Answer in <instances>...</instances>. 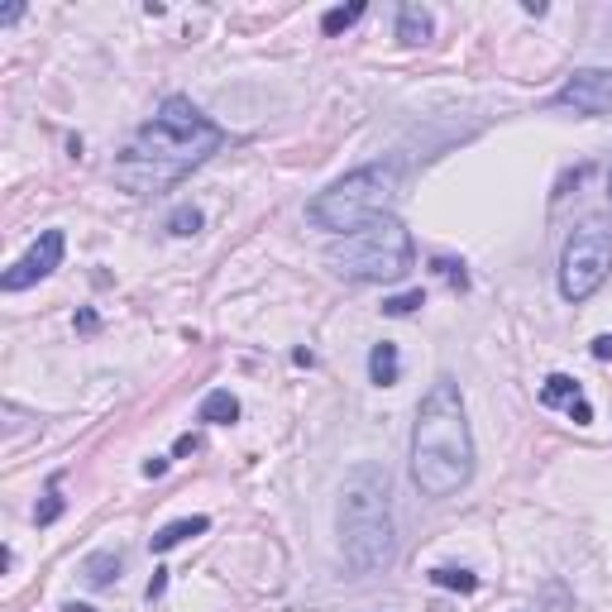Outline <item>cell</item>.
Masks as SVG:
<instances>
[{
	"instance_id": "27",
	"label": "cell",
	"mask_w": 612,
	"mask_h": 612,
	"mask_svg": "<svg viewBox=\"0 0 612 612\" xmlns=\"http://www.w3.org/2000/svg\"><path fill=\"white\" fill-rule=\"evenodd\" d=\"M608 201H612V173H608Z\"/></svg>"
},
{
	"instance_id": "2",
	"label": "cell",
	"mask_w": 612,
	"mask_h": 612,
	"mask_svg": "<svg viewBox=\"0 0 612 612\" xmlns=\"http://www.w3.org/2000/svg\"><path fill=\"white\" fill-rule=\"evenodd\" d=\"M407 469H412L416 493L431 503L455 498L459 488H469V479H474V431L464 416V393L450 373H440L416 407Z\"/></svg>"
},
{
	"instance_id": "15",
	"label": "cell",
	"mask_w": 612,
	"mask_h": 612,
	"mask_svg": "<svg viewBox=\"0 0 612 612\" xmlns=\"http://www.w3.org/2000/svg\"><path fill=\"white\" fill-rule=\"evenodd\" d=\"M436 589H459V593H474L479 589V574L474 569H459V565H436L431 574H426Z\"/></svg>"
},
{
	"instance_id": "16",
	"label": "cell",
	"mask_w": 612,
	"mask_h": 612,
	"mask_svg": "<svg viewBox=\"0 0 612 612\" xmlns=\"http://www.w3.org/2000/svg\"><path fill=\"white\" fill-rule=\"evenodd\" d=\"M364 0H354V5H335V10H326L321 15V34H340V29H350V24H359L364 20Z\"/></svg>"
},
{
	"instance_id": "20",
	"label": "cell",
	"mask_w": 612,
	"mask_h": 612,
	"mask_svg": "<svg viewBox=\"0 0 612 612\" xmlns=\"http://www.w3.org/2000/svg\"><path fill=\"white\" fill-rule=\"evenodd\" d=\"M436 273L445 278V283L455 287V292H469V273H464V263L455 259H436Z\"/></svg>"
},
{
	"instance_id": "5",
	"label": "cell",
	"mask_w": 612,
	"mask_h": 612,
	"mask_svg": "<svg viewBox=\"0 0 612 612\" xmlns=\"http://www.w3.org/2000/svg\"><path fill=\"white\" fill-rule=\"evenodd\" d=\"M393 201H397V168L393 163H369V168L335 177L326 192H316L311 206H306V220L340 240V235H354L359 225L388 216Z\"/></svg>"
},
{
	"instance_id": "10",
	"label": "cell",
	"mask_w": 612,
	"mask_h": 612,
	"mask_svg": "<svg viewBox=\"0 0 612 612\" xmlns=\"http://www.w3.org/2000/svg\"><path fill=\"white\" fill-rule=\"evenodd\" d=\"M431 34H436V20H431V10H426V5H416V0L397 5V39H402V44L407 48L431 44Z\"/></svg>"
},
{
	"instance_id": "8",
	"label": "cell",
	"mask_w": 612,
	"mask_h": 612,
	"mask_svg": "<svg viewBox=\"0 0 612 612\" xmlns=\"http://www.w3.org/2000/svg\"><path fill=\"white\" fill-rule=\"evenodd\" d=\"M63 249H67V235H63V230H44L39 240L24 249V259H15L10 268H5L0 287H5V292H24V287L44 283L48 273H58V263H63Z\"/></svg>"
},
{
	"instance_id": "6",
	"label": "cell",
	"mask_w": 612,
	"mask_h": 612,
	"mask_svg": "<svg viewBox=\"0 0 612 612\" xmlns=\"http://www.w3.org/2000/svg\"><path fill=\"white\" fill-rule=\"evenodd\" d=\"M612 273V225L608 220H584L560 249V297L565 302H589Z\"/></svg>"
},
{
	"instance_id": "4",
	"label": "cell",
	"mask_w": 612,
	"mask_h": 612,
	"mask_svg": "<svg viewBox=\"0 0 612 612\" xmlns=\"http://www.w3.org/2000/svg\"><path fill=\"white\" fill-rule=\"evenodd\" d=\"M412 259V230L397 216H378L369 225H359L354 235H340V240L326 244V268L345 283H397V278H407Z\"/></svg>"
},
{
	"instance_id": "18",
	"label": "cell",
	"mask_w": 612,
	"mask_h": 612,
	"mask_svg": "<svg viewBox=\"0 0 612 612\" xmlns=\"http://www.w3.org/2000/svg\"><path fill=\"white\" fill-rule=\"evenodd\" d=\"M168 235H177V240H192V235H201V211H197V206H177L173 216H168Z\"/></svg>"
},
{
	"instance_id": "17",
	"label": "cell",
	"mask_w": 612,
	"mask_h": 612,
	"mask_svg": "<svg viewBox=\"0 0 612 612\" xmlns=\"http://www.w3.org/2000/svg\"><path fill=\"white\" fill-rule=\"evenodd\" d=\"M63 474H53V479H48V493H44V507H34V522L39 526H53L58 522V517H63Z\"/></svg>"
},
{
	"instance_id": "14",
	"label": "cell",
	"mask_w": 612,
	"mask_h": 612,
	"mask_svg": "<svg viewBox=\"0 0 612 612\" xmlns=\"http://www.w3.org/2000/svg\"><path fill=\"white\" fill-rule=\"evenodd\" d=\"M397 378H402L397 345H393V340H378V345L369 350V383H378V388H393Z\"/></svg>"
},
{
	"instance_id": "23",
	"label": "cell",
	"mask_w": 612,
	"mask_h": 612,
	"mask_svg": "<svg viewBox=\"0 0 612 612\" xmlns=\"http://www.w3.org/2000/svg\"><path fill=\"white\" fill-rule=\"evenodd\" d=\"M593 359H612V335H598V340H593Z\"/></svg>"
},
{
	"instance_id": "1",
	"label": "cell",
	"mask_w": 612,
	"mask_h": 612,
	"mask_svg": "<svg viewBox=\"0 0 612 612\" xmlns=\"http://www.w3.org/2000/svg\"><path fill=\"white\" fill-rule=\"evenodd\" d=\"M220 149H225V130L216 120L201 115L192 96H168L158 115L144 120L139 134L125 144V153L115 158V187H125L134 197L168 192Z\"/></svg>"
},
{
	"instance_id": "25",
	"label": "cell",
	"mask_w": 612,
	"mask_h": 612,
	"mask_svg": "<svg viewBox=\"0 0 612 612\" xmlns=\"http://www.w3.org/2000/svg\"><path fill=\"white\" fill-rule=\"evenodd\" d=\"M192 450H201L197 436H182V440H177V455H192Z\"/></svg>"
},
{
	"instance_id": "22",
	"label": "cell",
	"mask_w": 612,
	"mask_h": 612,
	"mask_svg": "<svg viewBox=\"0 0 612 612\" xmlns=\"http://www.w3.org/2000/svg\"><path fill=\"white\" fill-rule=\"evenodd\" d=\"M163 474H168V459H163V455L144 459V479H163Z\"/></svg>"
},
{
	"instance_id": "26",
	"label": "cell",
	"mask_w": 612,
	"mask_h": 612,
	"mask_svg": "<svg viewBox=\"0 0 612 612\" xmlns=\"http://www.w3.org/2000/svg\"><path fill=\"white\" fill-rule=\"evenodd\" d=\"M63 612H96V608H87V603H63Z\"/></svg>"
},
{
	"instance_id": "24",
	"label": "cell",
	"mask_w": 612,
	"mask_h": 612,
	"mask_svg": "<svg viewBox=\"0 0 612 612\" xmlns=\"http://www.w3.org/2000/svg\"><path fill=\"white\" fill-rule=\"evenodd\" d=\"M15 20H24V5H5V10H0V24H15Z\"/></svg>"
},
{
	"instance_id": "19",
	"label": "cell",
	"mask_w": 612,
	"mask_h": 612,
	"mask_svg": "<svg viewBox=\"0 0 612 612\" xmlns=\"http://www.w3.org/2000/svg\"><path fill=\"white\" fill-rule=\"evenodd\" d=\"M416 306H426V292H421V287H412V292H397V297H388V302H383V316H412Z\"/></svg>"
},
{
	"instance_id": "21",
	"label": "cell",
	"mask_w": 612,
	"mask_h": 612,
	"mask_svg": "<svg viewBox=\"0 0 612 612\" xmlns=\"http://www.w3.org/2000/svg\"><path fill=\"white\" fill-rule=\"evenodd\" d=\"M163 589H168V569H153V579H149V589H144V598H163Z\"/></svg>"
},
{
	"instance_id": "9",
	"label": "cell",
	"mask_w": 612,
	"mask_h": 612,
	"mask_svg": "<svg viewBox=\"0 0 612 612\" xmlns=\"http://www.w3.org/2000/svg\"><path fill=\"white\" fill-rule=\"evenodd\" d=\"M541 407H560V412H569L579 426H589L593 421L589 397H584V388H579L569 373H550L546 383H541Z\"/></svg>"
},
{
	"instance_id": "13",
	"label": "cell",
	"mask_w": 612,
	"mask_h": 612,
	"mask_svg": "<svg viewBox=\"0 0 612 612\" xmlns=\"http://www.w3.org/2000/svg\"><path fill=\"white\" fill-rule=\"evenodd\" d=\"M197 421H206V426H235L240 421V397L230 393V388H211V393L201 397Z\"/></svg>"
},
{
	"instance_id": "12",
	"label": "cell",
	"mask_w": 612,
	"mask_h": 612,
	"mask_svg": "<svg viewBox=\"0 0 612 612\" xmlns=\"http://www.w3.org/2000/svg\"><path fill=\"white\" fill-rule=\"evenodd\" d=\"M211 531V517H182V522H168L163 531H153L149 550L153 555H168V550H177L182 541H192V536H206Z\"/></svg>"
},
{
	"instance_id": "7",
	"label": "cell",
	"mask_w": 612,
	"mask_h": 612,
	"mask_svg": "<svg viewBox=\"0 0 612 612\" xmlns=\"http://www.w3.org/2000/svg\"><path fill=\"white\" fill-rule=\"evenodd\" d=\"M550 106L574 115H612V67H574Z\"/></svg>"
},
{
	"instance_id": "11",
	"label": "cell",
	"mask_w": 612,
	"mask_h": 612,
	"mask_svg": "<svg viewBox=\"0 0 612 612\" xmlns=\"http://www.w3.org/2000/svg\"><path fill=\"white\" fill-rule=\"evenodd\" d=\"M120 569H125V550H91L87 560H82V579H87V589H110L115 579H120Z\"/></svg>"
},
{
	"instance_id": "3",
	"label": "cell",
	"mask_w": 612,
	"mask_h": 612,
	"mask_svg": "<svg viewBox=\"0 0 612 612\" xmlns=\"http://www.w3.org/2000/svg\"><path fill=\"white\" fill-rule=\"evenodd\" d=\"M335 536H340V565L350 579H373L397 560V512H393V474L388 464L364 459L354 464L340 498H335Z\"/></svg>"
}]
</instances>
